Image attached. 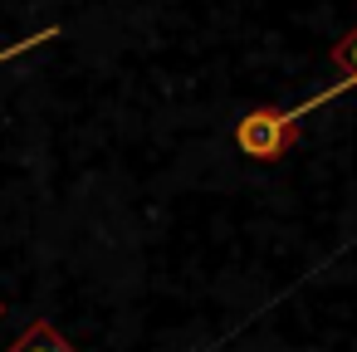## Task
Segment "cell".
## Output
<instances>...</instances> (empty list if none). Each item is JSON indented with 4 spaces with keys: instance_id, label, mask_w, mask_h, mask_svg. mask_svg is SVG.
<instances>
[{
    "instance_id": "obj_1",
    "label": "cell",
    "mask_w": 357,
    "mask_h": 352,
    "mask_svg": "<svg viewBox=\"0 0 357 352\" xmlns=\"http://www.w3.org/2000/svg\"><path fill=\"white\" fill-rule=\"evenodd\" d=\"M294 137H298V118H294L289 108H255V113H245L240 128H235L240 152L255 157V162H279V157L294 147Z\"/></svg>"
},
{
    "instance_id": "obj_2",
    "label": "cell",
    "mask_w": 357,
    "mask_h": 352,
    "mask_svg": "<svg viewBox=\"0 0 357 352\" xmlns=\"http://www.w3.org/2000/svg\"><path fill=\"white\" fill-rule=\"evenodd\" d=\"M333 64L342 69V79L337 84H328L323 93H313V98H303V108L313 113V108H323V103H333L337 93H347V89H357V25L337 40V49H333Z\"/></svg>"
},
{
    "instance_id": "obj_4",
    "label": "cell",
    "mask_w": 357,
    "mask_h": 352,
    "mask_svg": "<svg viewBox=\"0 0 357 352\" xmlns=\"http://www.w3.org/2000/svg\"><path fill=\"white\" fill-rule=\"evenodd\" d=\"M50 40H59V25H50V30H35L30 40H15V45H6V49H0V64H6V59H15V54H30L35 45H50Z\"/></svg>"
},
{
    "instance_id": "obj_3",
    "label": "cell",
    "mask_w": 357,
    "mask_h": 352,
    "mask_svg": "<svg viewBox=\"0 0 357 352\" xmlns=\"http://www.w3.org/2000/svg\"><path fill=\"white\" fill-rule=\"evenodd\" d=\"M6 352H74V347L59 337V328H54V323H45V318H40V323H30V328L6 347Z\"/></svg>"
}]
</instances>
